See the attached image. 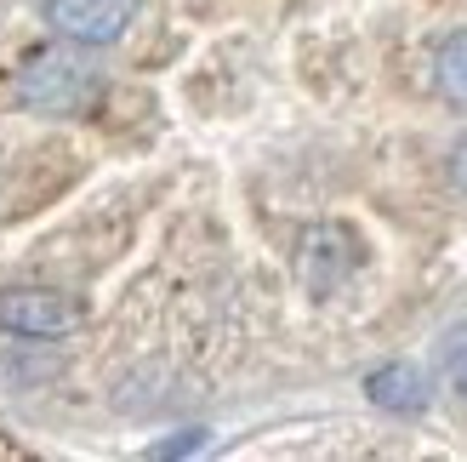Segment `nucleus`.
I'll use <instances>...</instances> for the list:
<instances>
[{
  "label": "nucleus",
  "mask_w": 467,
  "mask_h": 462,
  "mask_svg": "<svg viewBox=\"0 0 467 462\" xmlns=\"http://www.w3.org/2000/svg\"><path fill=\"white\" fill-rule=\"evenodd\" d=\"M17 98L35 114L68 121V114H86L103 98V80H98V68L80 52H68V46H35V52L17 63Z\"/></svg>",
  "instance_id": "obj_1"
},
{
  "label": "nucleus",
  "mask_w": 467,
  "mask_h": 462,
  "mask_svg": "<svg viewBox=\"0 0 467 462\" xmlns=\"http://www.w3.org/2000/svg\"><path fill=\"white\" fill-rule=\"evenodd\" d=\"M86 320V303L57 286H12L0 291V326L17 337H68Z\"/></svg>",
  "instance_id": "obj_2"
},
{
  "label": "nucleus",
  "mask_w": 467,
  "mask_h": 462,
  "mask_svg": "<svg viewBox=\"0 0 467 462\" xmlns=\"http://www.w3.org/2000/svg\"><path fill=\"white\" fill-rule=\"evenodd\" d=\"M137 17V0H46V23L68 46H114Z\"/></svg>",
  "instance_id": "obj_3"
},
{
  "label": "nucleus",
  "mask_w": 467,
  "mask_h": 462,
  "mask_svg": "<svg viewBox=\"0 0 467 462\" xmlns=\"http://www.w3.org/2000/svg\"><path fill=\"white\" fill-rule=\"evenodd\" d=\"M354 268H359V240L342 223L308 228V240H302V280H308L314 297H331Z\"/></svg>",
  "instance_id": "obj_4"
},
{
  "label": "nucleus",
  "mask_w": 467,
  "mask_h": 462,
  "mask_svg": "<svg viewBox=\"0 0 467 462\" xmlns=\"http://www.w3.org/2000/svg\"><path fill=\"white\" fill-rule=\"evenodd\" d=\"M370 400H377L382 411H422L428 405V383H422V372L416 365H382V372H370Z\"/></svg>",
  "instance_id": "obj_5"
},
{
  "label": "nucleus",
  "mask_w": 467,
  "mask_h": 462,
  "mask_svg": "<svg viewBox=\"0 0 467 462\" xmlns=\"http://www.w3.org/2000/svg\"><path fill=\"white\" fill-rule=\"evenodd\" d=\"M433 80H439V91H445L456 109H467V29L439 46V58H433Z\"/></svg>",
  "instance_id": "obj_6"
},
{
  "label": "nucleus",
  "mask_w": 467,
  "mask_h": 462,
  "mask_svg": "<svg viewBox=\"0 0 467 462\" xmlns=\"http://www.w3.org/2000/svg\"><path fill=\"white\" fill-rule=\"evenodd\" d=\"M445 377H451V388L467 400V320L445 337Z\"/></svg>",
  "instance_id": "obj_7"
},
{
  "label": "nucleus",
  "mask_w": 467,
  "mask_h": 462,
  "mask_svg": "<svg viewBox=\"0 0 467 462\" xmlns=\"http://www.w3.org/2000/svg\"><path fill=\"white\" fill-rule=\"evenodd\" d=\"M451 183H456V189L467 194V137H462V143L451 149Z\"/></svg>",
  "instance_id": "obj_8"
}]
</instances>
